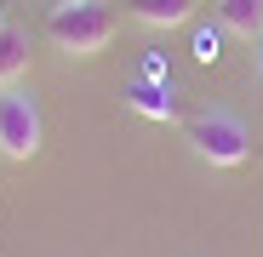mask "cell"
I'll return each mask as SVG.
<instances>
[{"mask_svg": "<svg viewBox=\"0 0 263 257\" xmlns=\"http://www.w3.org/2000/svg\"><path fill=\"white\" fill-rule=\"evenodd\" d=\"M46 34L69 57H98L109 40H115V12L98 6V0H74V6H52L46 17Z\"/></svg>", "mask_w": 263, "mask_h": 257, "instance_id": "obj_1", "label": "cell"}, {"mask_svg": "<svg viewBox=\"0 0 263 257\" xmlns=\"http://www.w3.org/2000/svg\"><path fill=\"white\" fill-rule=\"evenodd\" d=\"M183 132H189V149H195L206 166H246V160H252V132H246V120H235V114H223V109L189 114Z\"/></svg>", "mask_w": 263, "mask_h": 257, "instance_id": "obj_2", "label": "cell"}, {"mask_svg": "<svg viewBox=\"0 0 263 257\" xmlns=\"http://www.w3.org/2000/svg\"><path fill=\"white\" fill-rule=\"evenodd\" d=\"M40 137H46V126H40L34 97L17 92V86H0V154L6 160H34Z\"/></svg>", "mask_w": 263, "mask_h": 257, "instance_id": "obj_3", "label": "cell"}, {"mask_svg": "<svg viewBox=\"0 0 263 257\" xmlns=\"http://www.w3.org/2000/svg\"><path fill=\"white\" fill-rule=\"evenodd\" d=\"M126 103L132 109H138L143 120H178V92H172V80H149V74H138V80H132L126 86Z\"/></svg>", "mask_w": 263, "mask_h": 257, "instance_id": "obj_4", "label": "cell"}, {"mask_svg": "<svg viewBox=\"0 0 263 257\" xmlns=\"http://www.w3.org/2000/svg\"><path fill=\"white\" fill-rule=\"evenodd\" d=\"M195 6L200 0H126V17H138L149 29H178L195 17Z\"/></svg>", "mask_w": 263, "mask_h": 257, "instance_id": "obj_5", "label": "cell"}, {"mask_svg": "<svg viewBox=\"0 0 263 257\" xmlns=\"http://www.w3.org/2000/svg\"><path fill=\"white\" fill-rule=\"evenodd\" d=\"M217 6V23L240 40H257L263 34V0H212Z\"/></svg>", "mask_w": 263, "mask_h": 257, "instance_id": "obj_6", "label": "cell"}, {"mask_svg": "<svg viewBox=\"0 0 263 257\" xmlns=\"http://www.w3.org/2000/svg\"><path fill=\"white\" fill-rule=\"evenodd\" d=\"M23 69H29V34L12 29V23H0V86H12Z\"/></svg>", "mask_w": 263, "mask_h": 257, "instance_id": "obj_7", "label": "cell"}, {"mask_svg": "<svg viewBox=\"0 0 263 257\" xmlns=\"http://www.w3.org/2000/svg\"><path fill=\"white\" fill-rule=\"evenodd\" d=\"M223 34H229L223 23H200L195 29V63H206V69L223 63Z\"/></svg>", "mask_w": 263, "mask_h": 257, "instance_id": "obj_8", "label": "cell"}, {"mask_svg": "<svg viewBox=\"0 0 263 257\" xmlns=\"http://www.w3.org/2000/svg\"><path fill=\"white\" fill-rule=\"evenodd\" d=\"M143 74H149V80H172V63H166V52H149V57H143Z\"/></svg>", "mask_w": 263, "mask_h": 257, "instance_id": "obj_9", "label": "cell"}, {"mask_svg": "<svg viewBox=\"0 0 263 257\" xmlns=\"http://www.w3.org/2000/svg\"><path fill=\"white\" fill-rule=\"evenodd\" d=\"M252 46H257V52H252V69H257V86H263V34L252 40Z\"/></svg>", "mask_w": 263, "mask_h": 257, "instance_id": "obj_10", "label": "cell"}, {"mask_svg": "<svg viewBox=\"0 0 263 257\" xmlns=\"http://www.w3.org/2000/svg\"><path fill=\"white\" fill-rule=\"evenodd\" d=\"M52 6H74V0H52Z\"/></svg>", "mask_w": 263, "mask_h": 257, "instance_id": "obj_11", "label": "cell"}]
</instances>
